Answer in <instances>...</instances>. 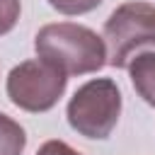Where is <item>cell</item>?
Listing matches in <instances>:
<instances>
[{"instance_id":"cell-1","label":"cell","mask_w":155,"mask_h":155,"mask_svg":"<svg viewBox=\"0 0 155 155\" xmlns=\"http://www.w3.org/2000/svg\"><path fill=\"white\" fill-rule=\"evenodd\" d=\"M34 51L65 75H87L107 65V41L75 22L44 24L34 36Z\"/></svg>"},{"instance_id":"cell-2","label":"cell","mask_w":155,"mask_h":155,"mask_svg":"<svg viewBox=\"0 0 155 155\" xmlns=\"http://www.w3.org/2000/svg\"><path fill=\"white\" fill-rule=\"evenodd\" d=\"M119 114H121V90L111 78L87 80L73 92L65 107L70 128L92 140L109 138L119 124Z\"/></svg>"},{"instance_id":"cell-3","label":"cell","mask_w":155,"mask_h":155,"mask_svg":"<svg viewBox=\"0 0 155 155\" xmlns=\"http://www.w3.org/2000/svg\"><path fill=\"white\" fill-rule=\"evenodd\" d=\"M107 63L126 68L140 48H155V5L124 2L104 22Z\"/></svg>"},{"instance_id":"cell-4","label":"cell","mask_w":155,"mask_h":155,"mask_svg":"<svg viewBox=\"0 0 155 155\" xmlns=\"http://www.w3.org/2000/svg\"><path fill=\"white\" fill-rule=\"evenodd\" d=\"M68 85V75L44 58H29L15 65L7 75L5 90L15 107L41 114L58 104Z\"/></svg>"},{"instance_id":"cell-5","label":"cell","mask_w":155,"mask_h":155,"mask_svg":"<svg viewBox=\"0 0 155 155\" xmlns=\"http://www.w3.org/2000/svg\"><path fill=\"white\" fill-rule=\"evenodd\" d=\"M126 68L138 97H143V102L155 107V51H138Z\"/></svg>"},{"instance_id":"cell-6","label":"cell","mask_w":155,"mask_h":155,"mask_svg":"<svg viewBox=\"0 0 155 155\" xmlns=\"http://www.w3.org/2000/svg\"><path fill=\"white\" fill-rule=\"evenodd\" d=\"M27 145L24 128L7 114L0 111V155H22Z\"/></svg>"},{"instance_id":"cell-7","label":"cell","mask_w":155,"mask_h":155,"mask_svg":"<svg viewBox=\"0 0 155 155\" xmlns=\"http://www.w3.org/2000/svg\"><path fill=\"white\" fill-rule=\"evenodd\" d=\"M22 2L19 0H0V36L10 34L19 19Z\"/></svg>"},{"instance_id":"cell-8","label":"cell","mask_w":155,"mask_h":155,"mask_svg":"<svg viewBox=\"0 0 155 155\" xmlns=\"http://www.w3.org/2000/svg\"><path fill=\"white\" fill-rule=\"evenodd\" d=\"M48 5L58 10L61 15H85L99 7L102 0H48Z\"/></svg>"},{"instance_id":"cell-9","label":"cell","mask_w":155,"mask_h":155,"mask_svg":"<svg viewBox=\"0 0 155 155\" xmlns=\"http://www.w3.org/2000/svg\"><path fill=\"white\" fill-rule=\"evenodd\" d=\"M36 155H82V153H78L75 148H70L65 140H58V138H53V140H46V143H41V148L36 150Z\"/></svg>"}]
</instances>
